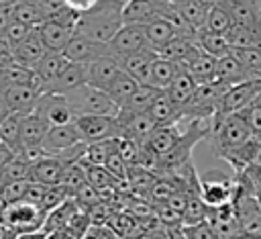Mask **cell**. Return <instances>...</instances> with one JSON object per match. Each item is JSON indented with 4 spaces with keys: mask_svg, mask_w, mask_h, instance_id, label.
<instances>
[{
    "mask_svg": "<svg viewBox=\"0 0 261 239\" xmlns=\"http://www.w3.org/2000/svg\"><path fill=\"white\" fill-rule=\"evenodd\" d=\"M126 2L122 0H98V4L88 10L80 12V20L75 25L73 33L86 35L100 43H110L112 37L118 33L122 22V8Z\"/></svg>",
    "mask_w": 261,
    "mask_h": 239,
    "instance_id": "1",
    "label": "cell"
},
{
    "mask_svg": "<svg viewBox=\"0 0 261 239\" xmlns=\"http://www.w3.org/2000/svg\"><path fill=\"white\" fill-rule=\"evenodd\" d=\"M253 135H251L249 127H247V123L243 121V116L239 112L212 118L210 139H212V149H214L216 157H220L224 151H228L232 147L243 145Z\"/></svg>",
    "mask_w": 261,
    "mask_h": 239,
    "instance_id": "2",
    "label": "cell"
},
{
    "mask_svg": "<svg viewBox=\"0 0 261 239\" xmlns=\"http://www.w3.org/2000/svg\"><path fill=\"white\" fill-rule=\"evenodd\" d=\"M45 217L47 212L39 204L29 200H16L4 206V210L0 212V223L10 231H14L16 235H22V233L41 231Z\"/></svg>",
    "mask_w": 261,
    "mask_h": 239,
    "instance_id": "3",
    "label": "cell"
},
{
    "mask_svg": "<svg viewBox=\"0 0 261 239\" xmlns=\"http://www.w3.org/2000/svg\"><path fill=\"white\" fill-rule=\"evenodd\" d=\"M75 116L80 114H118V106L108 96L106 90L94 88L90 84H84L71 92H65Z\"/></svg>",
    "mask_w": 261,
    "mask_h": 239,
    "instance_id": "4",
    "label": "cell"
},
{
    "mask_svg": "<svg viewBox=\"0 0 261 239\" xmlns=\"http://www.w3.org/2000/svg\"><path fill=\"white\" fill-rule=\"evenodd\" d=\"M73 123L86 143L122 137V125L118 121V114H80Z\"/></svg>",
    "mask_w": 261,
    "mask_h": 239,
    "instance_id": "5",
    "label": "cell"
},
{
    "mask_svg": "<svg viewBox=\"0 0 261 239\" xmlns=\"http://www.w3.org/2000/svg\"><path fill=\"white\" fill-rule=\"evenodd\" d=\"M237 192V178L232 180L220 170H210L200 176V194L208 206H220L232 202Z\"/></svg>",
    "mask_w": 261,
    "mask_h": 239,
    "instance_id": "6",
    "label": "cell"
},
{
    "mask_svg": "<svg viewBox=\"0 0 261 239\" xmlns=\"http://www.w3.org/2000/svg\"><path fill=\"white\" fill-rule=\"evenodd\" d=\"M45 84L39 80V76L35 74V80L31 84H16V86H6L2 90V96L10 108V112H18V114H31L35 112V106L41 98V94H45Z\"/></svg>",
    "mask_w": 261,
    "mask_h": 239,
    "instance_id": "7",
    "label": "cell"
},
{
    "mask_svg": "<svg viewBox=\"0 0 261 239\" xmlns=\"http://www.w3.org/2000/svg\"><path fill=\"white\" fill-rule=\"evenodd\" d=\"M259 96H261V76L251 78V80H245V82H241L237 86H230L226 90V94L222 96L220 106H218V112L214 114V118L216 116L234 114V112L243 110L245 106H249L251 102H255Z\"/></svg>",
    "mask_w": 261,
    "mask_h": 239,
    "instance_id": "8",
    "label": "cell"
},
{
    "mask_svg": "<svg viewBox=\"0 0 261 239\" xmlns=\"http://www.w3.org/2000/svg\"><path fill=\"white\" fill-rule=\"evenodd\" d=\"M35 114H39L49 127L55 125H67L75 121V112L67 100L65 94H57V92H45L41 94L37 106H35Z\"/></svg>",
    "mask_w": 261,
    "mask_h": 239,
    "instance_id": "9",
    "label": "cell"
},
{
    "mask_svg": "<svg viewBox=\"0 0 261 239\" xmlns=\"http://www.w3.org/2000/svg\"><path fill=\"white\" fill-rule=\"evenodd\" d=\"M108 47H110V53L114 57L135 53V51H141V49H153L147 41L143 25H122L118 29V33L112 37V41L108 43Z\"/></svg>",
    "mask_w": 261,
    "mask_h": 239,
    "instance_id": "10",
    "label": "cell"
},
{
    "mask_svg": "<svg viewBox=\"0 0 261 239\" xmlns=\"http://www.w3.org/2000/svg\"><path fill=\"white\" fill-rule=\"evenodd\" d=\"M82 133L80 129L75 127V123H67V125H55V127H49L41 147L45 149L47 155H55L59 157L63 151H67L69 147L82 143Z\"/></svg>",
    "mask_w": 261,
    "mask_h": 239,
    "instance_id": "11",
    "label": "cell"
},
{
    "mask_svg": "<svg viewBox=\"0 0 261 239\" xmlns=\"http://www.w3.org/2000/svg\"><path fill=\"white\" fill-rule=\"evenodd\" d=\"M65 57L69 61H75V63H90L102 55H108L110 53V47L108 43H100V41H94L86 35H80V33H73V37L69 39L67 47L63 49Z\"/></svg>",
    "mask_w": 261,
    "mask_h": 239,
    "instance_id": "12",
    "label": "cell"
},
{
    "mask_svg": "<svg viewBox=\"0 0 261 239\" xmlns=\"http://www.w3.org/2000/svg\"><path fill=\"white\" fill-rule=\"evenodd\" d=\"M118 71H120V65H118L116 57L112 53H108V55H102V57L86 63V82L94 88L108 90V86L114 82Z\"/></svg>",
    "mask_w": 261,
    "mask_h": 239,
    "instance_id": "13",
    "label": "cell"
},
{
    "mask_svg": "<svg viewBox=\"0 0 261 239\" xmlns=\"http://www.w3.org/2000/svg\"><path fill=\"white\" fill-rule=\"evenodd\" d=\"M157 51L155 49H141V51H135V53H126V55H118L116 61L120 65V69L128 71L130 76H135L141 84H147L149 82V71H151V65L153 61L157 59Z\"/></svg>",
    "mask_w": 261,
    "mask_h": 239,
    "instance_id": "14",
    "label": "cell"
},
{
    "mask_svg": "<svg viewBox=\"0 0 261 239\" xmlns=\"http://www.w3.org/2000/svg\"><path fill=\"white\" fill-rule=\"evenodd\" d=\"M165 2L157 0H126L122 8V22L124 25H147L155 18H161Z\"/></svg>",
    "mask_w": 261,
    "mask_h": 239,
    "instance_id": "15",
    "label": "cell"
},
{
    "mask_svg": "<svg viewBox=\"0 0 261 239\" xmlns=\"http://www.w3.org/2000/svg\"><path fill=\"white\" fill-rule=\"evenodd\" d=\"M259 153H261V139L251 137V139L245 141L243 145L224 151V153L220 155V159H224L226 163H230V168H232L237 174H241V172H245L249 165L257 163Z\"/></svg>",
    "mask_w": 261,
    "mask_h": 239,
    "instance_id": "16",
    "label": "cell"
},
{
    "mask_svg": "<svg viewBox=\"0 0 261 239\" xmlns=\"http://www.w3.org/2000/svg\"><path fill=\"white\" fill-rule=\"evenodd\" d=\"M65 168H67V163H63L59 157L47 155L41 161L31 165L29 182H39V184H45V186H59Z\"/></svg>",
    "mask_w": 261,
    "mask_h": 239,
    "instance_id": "17",
    "label": "cell"
},
{
    "mask_svg": "<svg viewBox=\"0 0 261 239\" xmlns=\"http://www.w3.org/2000/svg\"><path fill=\"white\" fill-rule=\"evenodd\" d=\"M251 78H255V76L251 74V69H249L232 51H230L228 55H224V57L218 59V65H216V80L224 82L226 86H237V84H241V82H245V80H251Z\"/></svg>",
    "mask_w": 261,
    "mask_h": 239,
    "instance_id": "18",
    "label": "cell"
},
{
    "mask_svg": "<svg viewBox=\"0 0 261 239\" xmlns=\"http://www.w3.org/2000/svg\"><path fill=\"white\" fill-rule=\"evenodd\" d=\"M181 135H184V131H179L177 123L175 125H161V127H155V131L147 139L145 147L149 151H153L157 157H163L179 143Z\"/></svg>",
    "mask_w": 261,
    "mask_h": 239,
    "instance_id": "19",
    "label": "cell"
},
{
    "mask_svg": "<svg viewBox=\"0 0 261 239\" xmlns=\"http://www.w3.org/2000/svg\"><path fill=\"white\" fill-rule=\"evenodd\" d=\"M45 53H47V47H45V43H43L37 27L29 33V37L22 43H18L14 47V59H16V63L27 65V67H33V69L41 61V57Z\"/></svg>",
    "mask_w": 261,
    "mask_h": 239,
    "instance_id": "20",
    "label": "cell"
},
{
    "mask_svg": "<svg viewBox=\"0 0 261 239\" xmlns=\"http://www.w3.org/2000/svg\"><path fill=\"white\" fill-rule=\"evenodd\" d=\"M67 65H69V59L65 57L63 51H47L41 57V61L35 65V74L45 84V90H49V86L63 74Z\"/></svg>",
    "mask_w": 261,
    "mask_h": 239,
    "instance_id": "21",
    "label": "cell"
},
{
    "mask_svg": "<svg viewBox=\"0 0 261 239\" xmlns=\"http://www.w3.org/2000/svg\"><path fill=\"white\" fill-rule=\"evenodd\" d=\"M163 90L155 88V86H149V84H141L137 88V92L120 106L118 110V116H133V114H141V112H149V108L153 106V102L157 100V96L161 94Z\"/></svg>",
    "mask_w": 261,
    "mask_h": 239,
    "instance_id": "22",
    "label": "cell"
},
{
    "mask_svg": "<svg viewBox=\"0 0 261 239\" xmlns=\"http://www.w3.org/2000/svg\"><path fill=\"white\" fill-rule=\"evenodd\" d=\"M120 125H122V137L135 139L137 143L145 145L147 139L151 137V133L155 131L157 123L151 118L149 112H141V114H133V116H118Z\"/></svg>",
    "mask_w": 261,
    "mask_h": 239,
    "instance_id": "23",
    "label": "cell"
},
{
    "mask_svg": "<svg viewBox=\"0 0 261 239\" xmlns=\"http://www.w3.org/2000/svg\"><path fill=\"white\" fill-rule=\"evenodd\" d=\"M202 47L198 45V39L196 37H175L171 39L165 47H161L157 53L159 57H165V59H171L179 65H184L186 61H190Z\"/></svg>",
    "mask_w": 261,
    "mask_h": 239,
    "instance_id": "24",
    "label": "cell"
},
{
    "mask_svg": "<svg viewBox=\"0 0 261 239\" xmlns=\"http://www.w3.org/2000/svg\"><path fill=\"white\" fill-rule=\"evenodd\" d=\"M39 29V35L47 47V51H63L69 43V39L73 37V29L57 22V20H45L43 25L37 27Z\"/></svg>",
    "mask_w": 261,
    "mask_h": 239,
    "instance_id": "25",
    "label": "cell"
},
{
    "mask_svg": "<svg viewBox=\"0 0 261 239\" xmlns=\"http://www.w3.org/2000/svg\"><path fill=\"white\" fill-rule=\"evenodd\" d=\"M216 65H218V59L210 53H206L204 49H200L190 61H186L181 67L190 71V76L198 82V84H206V82H212L216 80Z\"/></svg>",
    "mask_w": 261,
    "mask_h": 239,
    "instance_id": "26",
    "label": "cell"
},
{
    "mask_svg": "<svg viewBox=\"0 0 261 239\" xmlns=\"http://www.w3.org/2000/svg\"><path fill=\"white\" fill-rule=\"evenodd\" d=\"M196 88H198V82L190 76V71L188 69H179V74L173 78V82L169 84V88L165 90V94L169 96V100L181 110L190 100H192V96H194V92H196Z\"/></svg>",
    "mask_w": 261,
    "mask_h": 239,
    "instance_id": "27",
    "label": "cell"
},
{
    "mask_svg": "<svg viewBox=\"0 0 261 239\" xmlns=\"http://www.w3.org/2000/svg\"><path fill=\"white\" fill-rule=\"evenodd\" d=\"M77 210H80V206H77V202L73 200V196H71V198H65L63 202H59L55 208H51V210L47 212L41 231H45V233H53V231L65 229V227L71 223V219L75 217Z\"/></svg>",
    "mask_w": 261,
    "mask_h": 239,
    "instance_id": "28",
    "label": "cell"
},
{
    "mask_svg": "<svg viewBox=\"0 0 261 239\" xmlns=\"http://www.w3.org/2000/svg\"><path fill=\"white\" fill-rule=\"evenodd\" d=\"M88 84L86 82V63H75V61H69V65L63 69V74L49 86L47 92H57V94H65V92H71L80 86Z\"/></svg>",
    "mask_w": 261,
    "mask_h": 239,
    "instance_id": "29",
    "label": "cell"
},
{
    "mask_svg": "<svg viewBox=\"0 0 261 239\" xmlns=\"http://www.w3.org/2000/svg\"><path fill=\"white\" fill-rule=\"evenodd\" d=\"M49 131V125L35 112L31 114H24L22 116V123H20V143H22V149L24 147H31V145H41L45 135Z\"/></svg>",
    "mask_w": 261,
    "mask_h": 239,
    "instance_id": "30",
    "label": "cell"
},
{
    "mask_svg": "<svg viewBox=\"0 0 261 239\" xmlns=\"http://www.w3.org/2000/svg\"><path fill=\"white\" fill-rule=\"evenodd\" d=\"M181 65L171 61V59H165V57H157L151 65V71H149V86H155L159 90H167L169 84L173 82V78L179 74Z\"/></svg>",
    "mask_w": 261,
    "mask_h": 239,
    "instance_id": "31",
    "label": "cell"
},
{
    "mask_svg": "<svg viewBox=\"0 0 261 239\" xmlns=\"http://www.w3.org/2000/svg\"><path fill=\"white\" fill-rule=\"evenodd\" d=\"M232 20L239 25H261V4L259 0H224Z\"/></svg>",
    "mask_w": 261,
    "mask_h": 239,
    "instance_id": "32",
    "label": "cell"
},
{
    "mask_svg": "<svg viewBox=\"0 0 261 239\" xmlns=\"http://www.w3.org/2000/svg\"><path fill=\"white\" fill-rule=\"evenodd\" d=\"M141 86V82L135 78V76H130L128 71H124V69H120L118 71V76L114 78V82L108 86V96L114 100V104L120 108L135 92H137V88Z\"/></svg>",
    "mask_w": 261,
    "mask_h": 239,
    "instance_id": "33",
    "label": "cell"
},
{
    "mask_svg": "<svg viewBox=\"0 0 261 239\" xmlns=\"http://www.w3.org/2000/svg\"><path fill=\"white\" fill-rule=\"evenodd\" d=\"M22 116L24 114L8 112L0 121V143L8 145L16 155L22 151V143H20V123H22Z\"/></svg>",
    "mask_w": 261,
    "mask_h": 239,
    "instance_id": "34",
    "label": "cell"
},
{
    "mask_svg": "<svg viewBox=\"0 0 261 239\" xmlns=\"http://www.w3.org/2000/svg\"><path fill=\"white\" fill-rule=\"evenodd\" d=\"M196 39H198V45H200L206 53L214 55L216 59H220V57H224V55H228V53L232 51V47H230L226 35L214 33V31H210V29H206V27L198 31Z\"/></svg>",
    "mask_w": 261,
    "mask_h": 239,
    "instance_id": "35",
    "label": "cell"
},
{
    "mask_svg": "<svg viewBox=\"0 0 261 239\" xmlns=\"http://www.w3.org/2000/svg\"><path fill=\"white\" fill-rule=\"evenodd\" d=\"M149 114H151V118L157 123V127H161V125H175V123L181 121L179 108L169 100V96L165 94V90L157 96V100H155L153 106L149 108Z\"/></svg>",
    "mask_w": 261,
    "mask_h": 239,
    "instance_id": "36",
    "label": "cell"
},
{
    "mask_svg": "<svg viewBox=\"0 0 261 239\" xmlns=\"http://www.w3.org/2000/svg\"><path fill=\"white\" fill-rule=\"evenodd\" d=\"M145 27V35H147V41H149V45L155 49V51H159L161 47H165L171 39H175L177 35H175V31H173V27L165 20V18H155V20H151V22H147V25H143ZM159 55V53H157Z\"/></svg>",
    "mask_w": 261,
    "mask_h": 239,
    "instance_id": "37",
    "label": "cell"
},
{
    "mask_svg": "<svg viewBox=\"0 0 261 239\" xmlns=\"http://www.w3.org/2000/svg\"><path fill=\"white\" fill-rule=\"evenodd\" d=\"M208 214H210V206H208L206 200L202 198L200 188L190 190L188 204H186V210H184V214H181V223H184V225H196V223L208 221Z\"/></svg>",
    "mask_w": 261,
    "mask_h": 239,
    "instance_id": "38",
    "label": "cell"
},
{
    "mask_svg": "<svg viewBox=\"0 0 261 239\" xmlns=\"http://www.w3.org/2000/svg\"><path fill=\"white\" fill-rule=\"evenodd\" d=\"M173 4L177 6V10L184 14V18L196 29H204L206 27V18H208V6L202 4L200 0H173Z\"/></svg>",
    "mask_w": 261,
    "mask_h": 239,
    "instance_id": "39",
    "label": "cell"
},
{
    "mask_svg": "<svg viewBox=\"0 0 261 239\" xmlns=\"http://www.w3.org/2000/svg\"><path fill=\"white\" fill-rule=\"evenodd\" d=\"M12 18L18 22H24L27 27H33V29L47 20L41 6L37 2H29V0H18L12 6Z\"/></svg>",
    "mask_w": 261,
    "mask_h": 239,
    "instance_id": "40",
    "label": "cell"
},
{
    "mask_svg": "<svg viewBox=\"0 0 261 239\" xmlns=\"http://www.w3.org/2000/svg\"><path fill=\"white\" fill-rule=\"evenodd\" d=\"M118 149V139H106V141H96V143H88L86 155L82 157V161L90 163V165H106L108 157Z\"/></svg>",
    "mask_w": 261,
    "mask_h": 239,
    "instance_id": "41",
    "label": "cell"
},
{
    "mask_svg": "<svg viewBox=\"0 0 261 239\" xmlns=\"http://www.w3.org/2000/svg\"><path fill=\"white\" fill-rule=\"evenodd\" d=\"M86 176H88V182L96 190H100L102 198L106 196V192H116V180L118 178H114L104 165H90V163H86Z\"/></svg>",
    "mask_w": 261,
    "mask_h": 239,
    "instance_id": "42",
    "label": "cell"
},
{
    "mask_svg": "<svg viewBox=\"0 0 261 239\" xmlns=\"http://www.w3.org/2000/svg\"><path fill=\"white\" fill-rule=\"evenodd\" d=\"M232 25H234V20H232V14H230V10H228V6H226L224 0H220L218 4H214V6L208 10L206 29H210V31H214V33L226 35Z\"/></svg>",
    "mask_w": 261,
    "mask_h": 239,
    "instance_id": "43",
    "label": "cell"
},
{
    "mask_svg": "<svg viewBox=\"0 0 261 239\" xmlns=\"http://www.w3.org/2000/svg\"><path fill=\"white\" fill-rule=\"evenodd\" d=\"M35 80V69L33 67H27V65H20V63H12L4 69H0V82H2V88L6 86H16V84H31Z\"/></svg>",
    "mask_w": 261,
    "mask_h": 239,
    "instance_id": "44",
    "label": "cell"
},
{
    "mask_svg": "<svg viewBox=\"0 0 261 239\" xmlns=\"http://www.w3.org/2000/svg\"><path fill=\"white\" fill-rule=\"evenodd\" d=\"M239 114H241L243 121L247 123L251 135L257 137V139H261V102H259V100L251 102L249 106H245L243 110H239Z\"/></svg>",
    "mask_w": 261,
    "mask_h": 239,
    "instance_id": "45",
    "label": "cell"
},
{
    "mask_svg": "<svg viewBox=\"0 0 261 239\" xmlns=\"http://www.w3.org/2000/svg\"><path fill=\"white\" fill-rule=\"evenodd\" d=\"M31 174V163L27 159H22L20 155H14V159L4 168L2 178L4 182H12V180H29Z\"/></svg>",
    "mask_w": 261,
    "mask_h": 239,
    "instance_id": "46",
    "label": "cell"
},
{
    "mask_svg": "<svg viewBox=\"0 0 261 239\" xmlns=\"http://www.w3.org/2000/svg\"><path fill=\"white\" fill-rule=\"evenodd\" d=\"M29 180H12V182H6L4 188H2V196L6 200V204L10 202H16V200H24V194L29 190Z\"/></svg>",
    "mask_w": 261,
    "mask_h": 239,
    "instance_id": "47",
    "label": "cell"
},
{
    "mask_svg": "<svg viewBox=\"0 0 261 239\" xmlns=\"http://www.w3.org/2000/svg\"><path fill=\"white\" fill-rule=\"evenodd\" d=\"M184 227H186V233L190 239H220V235L208 221H202L196 225H184Z\"/></svg>",
    "mask_w": 261,
    "mask_h": 239,
    "instance_id": "48",
    "label": "cell"
},
{
    "mask_svg": "<svg viewBox=\"0 0 261 239\" xmlns=\"http://www.w3.org/2000/svg\"><path fill=\"white\" fill-rule=\"evenodd\" d=\"M33 31V27H27L24 22H18V20H12L10 25H8V29L2 33L8 41H10V45L12 47H16L18 43H22L27 37H29V33Z\"/></svg>",
    "mask_w": 261,
    "mask_h": 239,
    "instance_id": "49",
    "label": "cell"
},
{
    "mask_svg": "<svg viewBox=\"0 0 261 239\" xmlns=\"http://www.w3.org/2000/svg\"><path fill=\"white\" fill-rule=\"evenodd\" d=\"M14 61H16L14 59V47L10 45V41L4 35H0V69L12 65Z\"/></svg>",
    "mask_w": 261,
    "mask_h": 239,
    "instance_id": "50",
    "label": "cell"
},
{
    "mask_svg": "<svg viewBox=\"0 0 261 239\" xmlns=\"http://www.w3.org/2000/svg\"><path fill=\"white\" fill-rule=\"evenodd\" d=\"M69 8H73V10H77V12H88V10H92L96 4H98V0H63Z\"/></svg>",
    "mask_w": 261,
    "mask_h": 239,
    "instance_id": "51",
    "label": "cell"
},
{
    "mask_svg": "<svg viewBox=\"0 0 261 239\" xmlns=\"http://www.w3.org/2000/svg\"><path fill=\"white\" fill-rule=\"evenodd\" d=\"M14 151L8 147V145H4V143H0V174L4 172V168L14 159Z\"/></svg>",
    "mask_w": 261,
    "mask_h": 239,
    "instance_id": "52",
    "label": "cell"
},
{
    "mask_svg": "<svg viewBox=\"0 0 261 239\" xmlns=\"http://www.w3.org/2000/svg\"><path fill=\"white\" fill-rule=\"evenodd\" d=\"M12 8H0V35L8 29V25L12 22Z\"/></svg>",
    "mask_w": 261,
    "mask_h": 239,
    "instance_id": "53",
    "label": "cell"
},
{
    "mask_svg": "<svg viewBox=\"0 0 261 239\" xmlns=\"http://www.w3.org/2000/svg\"><path fill=\"white\" fill-rule=\"evenodd\" d=\"M47 239H80V237H75L69 229H59V231L47 233Z\"/></svg>",
    "mask_w": 261,
    "mask_h": 239,
    "instance_id": "54",
    "label": "cell"
},
{
    "mask_svg": "<svg viewBox=\"0 0 261 239\" xmlns=\"http://www.w3.org/2000/svg\"><path fill=\"white\" fill-rule=\"evenodd\" d=\"M14 239H47V233H45V231H33V233H22V235H16Z\"/></svg>",
    "mask_w": 261,
    "mask_h": 239,
    "instance_id": "55",
    "label": "cell"
},
{
    "mask_svg": "<svg viewBox=\"0 0 261 239\" xmlns=\"http://www.w3.org/2000/svg\"><path fill=\"white\" fill-rule=\"evenodd\" d=\"M8 112H10V108H8V104H6V100H4V96H2V92H0V121H2Z\"/></svg>",
    "mask_w": 261,
    "mask_h": 239,
    "instance_id": "56",
    "label": "cell"
},
{
    "mask_svg": "<svg viewBox=\"0 0 261 239\" xmlns=\"http://www.w3.org/2000/svg\"><path fill=\"white\" fill-rule=\"evenodd\" d=\"M18 0H0V8H12Z\"/></svg>",
    "mask_w": 261,
    "mask_h": 239,
    "instance_id": "57",
    "label": "cell"
},
{
    "mask_svg": "<svg viewBox=\"0 0 261 239\" xmlns=\"http://www.w3.org/2000/svg\"><path fill=\"white\" fill-rule=\"evenodd\" d=\"M82 239H100V237H98V235H96V231H94V229L90 227V229H88V233H86V235H84Z\"/></svg>",
    "mask_w": 261,
    "mask_h": 239,
    "instance_id": "58",
    "label": "cell"
},
{
    "mask_svg": "<svg viewBox=\"0 0 261 239\" xmlns=\"http://www.w3.org/2000/svg\"><path fill=\"white\" fill-rule=\"evenodd\" d=\"M200 2H202V4H206L208 8H212V6H214V4H218L220 0H200Z\"/></svg>",
    "mask_w": 261,
    "mask_h": 239,
    "instance_id": "59",
    "label": "cell"
},
{
    "mask_svg": "<svg viewBox=\"0 0 261 239\" xmlns=\"http://www.w3.org/2000/svg\"><path fill=\"white\" fill-rule=\"evenodd\" d=\"M257 165L261 168V153H259V159H257Z\"/></svg>",
    "mask_w": 261,
    "mask_h": 239,
    "instance_id": "60",
    "label": "cell"
},
{
    "mask_svg": "<svg viewBox=\"0 0 261 239\" xmlns=\"http://www.w3.org/2000/svg\"><path fill=\"white\" fill-rule=\"evenodd\" d=\"M157 2H173V0H157Z\"/></svg>",
    "mask_w": 261,
    "mask_h": 239,
    "instance_id": "61",
    "label": "cell"
},
{
    "mask_svg": "<svg viewBox=\"0 0 261 239\" xmlns=\"http://www.w3.org/2000/svg\"><path fill=\"white\" fill-rule=\"evenodd\" d=\"M29 2H39V0H29Z\"/></svg>",
    "mask_w": 261,
    "mask_h": 239,
    "instance_id": "62",
    "label": "cell"
},
{
    "mask_svg": "<svg viewBox=\"0 0 261 239\" xmlns=\"http://www.w3.org/2000/svg\"><path fill=\"white\" fill-rule=\"evenodd\" d=\"M257 100H259V102H261V96H259V98H257Z\"/></svg>",
    "mask_w": 261,
    "mask_h": 239,
    "instance_id": "63",
    "label": "cell"
},
{
    "mask_svg": "<svg viewBox=\"0 0 261 239\" xmlns=\"http://www.w3.org/2000/svg\"><path fill=\"white\" fill-rule=\"evenodd\" d=\"M114 2H116V0H114ZM122 2H126V0H122Z\"/></svg>",
    "mask_w": 261,
    "mask_h": 239,
    "instance_id": "64",
    "label": "cell"
}]
</instances>
